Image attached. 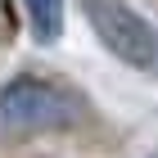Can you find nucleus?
<instances>
[{
	"instance_id": "1",
	"label": "nucleus",
	"mask_w": 158,
	"mask_h": 158,
	"mask_svg": "<svg viewBox=\"0 0 158 158\" xmlns=\"http://www.w3.org/2000/svg\"><path fill=\"white\" fill-rule=\"evenodd\" d=\"M90 118V104L77 86L41 73H18L0 86V140H36V135H63L77 131Z\"/></svg>"
},
{
	"instance_id": "3",
	"label": "nucleus",
	"mask_w": 158,
	"mask_h": 158,
	"mask_svg": "<svg viewBox=\"0 0 158 158\" xmlns=\"http://www.w3.org/2000/svg\"><path fill=\"white\" fill-rule=\"evenodd\" d=\"M23 14H27L36 45H54L63 36V23H68V0H23Z\"/></svg>"
},
{
	"instance_id": "4",
	"label": "nucleus",
	"mask_w": 158,
	"mask_h": 158,
	"mask_svg": "<svg viewBox=\"0 0 158 158\" xmlns=\"http://www.w3.org/2000/svg\"><path fill=\"white\" fill-rule=\"evenodd\" d=\"M27 158H41V154H27Z\"/></svg>"
},
{
	"instance_id": "5",
	"label": "nucleus",
	"mask_w": 158,
	"mask_h": 158,
	"mask_svg": "<svg viewBox=\"0 0 158 158\" xmlns=\"http://www.w3.org/2000/svg\"><path fill=\"white\" fill-rule=\"evenodd\" d=\"M149 158H158V154H149Z\"/></svg>"
},
{
	"instance_id": "2",
	"label": "nucleus",
	"mask_w": 158,
	"mask_h": 158,
	"mask_svg": "<svg viewBox=\"0 0 158 158\" xmlns=\"http://www.w3.org/2000/svg\"><path fill=\"white\" fill-rule=\"evenodd\" d=\"M81 18L118 63L158 77V23L145 18L131 0H81Z\"/></svg>"
}]
</instances>
